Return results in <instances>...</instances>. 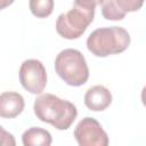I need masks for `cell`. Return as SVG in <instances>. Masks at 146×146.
Listing matches in <instances>:
<instances>
[{"mask_svg": "<svg viewBox=\"0 0 146 146\" xmlns=\"http://www.w3.org/2000/svg\"><path fill=\"white\" fill-rule=\"evenodd\" d=\"M14 1L15 0H0V10L6 8V7H8V6H10Z\"/></svg>", "mask_w": 146, "mask_h": 146, "instance_id": "14", "label": "cell"}, {"mask_svg": "<svg viewBox=\"0 0 146 146\" xmlns=\"http://www.w3.org/2000/svg\"><path fill=\"white\" fill-rule=\"evenodd\" d=\"M74 138L80 146H107L108 137L100 123L90 116L82 119L74 129Z\"/></svg>", "mask_w": 146, "mask_h": 146, "instance_id": "6", "label": "cell"}, {"mask_svg": "<svg viewBox=\"0 0 146 146\" xmlns=\"http://www.w3.org/2000/svg\"><path fill=\"white\" fill-rule=\"evenodd\" d=\"M112 103V94L111 91L102 86L97 84L89 88L84 95V105L95 112L106 110Z\"/></svg>", "mask_w": 146, "mask_h": 146, "instance_id": "8", "label": "cell"}, {"mask_svg": "<svg viewBox=\"0 0 146 146\" xmlns=\"http://www.w3.org/2000/svg\"><path fill=\"white\" fill-rule=\"evenodd\" d=\"M33 110L40 121L50 123L58 130L68 129L78 115L76 107L73 103L52 94L40 95L34 100Z\"/></svg>", "mask_w": 146, "mask_h": 146, "instance_id": "1", "label": "cell"}, {"mask_svg": "<svg viewBox=\"0 0 146 146\" xmlns=\"http://www.w3.org/2000/svg\"><path fill=\"white\" fill-rule=\"evenodd\" d=\"M95 14L73 6L71 10L60 14L56 21V31L64 39L80 38L94 21Z\"/></svg>", "mask_w": 146, "mask_h": 146, "instance_id": "4", "label": "cell"}, {"mask_svg": "<svg viewBox=\"0 0 146 146\" xmlns=\"http://www.w3.org/2000/svg\"><path fill=\"white\" fill-rule=\"evenodd\" d=\"M102 0H74L73 6L79 7L86 11L95 14V8L97 5H100Z\"/></svg>", "mask_w": 146, "mask_h": 146, "instance_id": "12", "label": "cell"}, {"mask_svg": "<svg viewBox=\"0 0 146 146\" xmlns=\"http://www.w3.org/2000/svg\"><path fill=\"white\" fill-rule=\"evenodd\" d=\"M24 106V98L18 92L5 91L0 95V117L14 119L23 112Z\"/></svg>", "mask_w": 146, "mask_h": 146, "instance_id": "9", "label": "cell"}, {"mask_svg": "<svg viewBox=\"0 0 146 146\" xmlns=\"http://www.w3.org/2000/svg\"><path fill=\"white\" fill-rule=\"evenodd\" d=\"M130 44L128 31L121 26L100 27L92 31L87 39L88 50L97 57H106L124 51Z\"/></svg>", "mask_w": 146, "mask_h": 146, "instance_id": "2", "label": "cell"}, {"mask_svg": "<svg viewBox=\"0 0 146 146\" xmlns=\"http://www.w3.org/2000/svg\"><path fill=\"white\" fill-rule=\"evenodd\" d=\"M19 81L25 90L31 94H41L47 84V72L38 59H26L19 67Z\"/></svg>", "mask_w": 146, "mask_h": 146, "instance_id": "5", "label": "cell"}, {"mask_svg": "<svg viewBox=\"0 0 146 146\" xmlns=\"http://www.w3.org/2000/svg\"><path fill=\"white\" fill-rule=\"evenodd\" d=\"M144 0H102V14L107 21H121L128 13L141 8Z\"/></svg>", "mask_w": 146, "mask_h": 146, "instance_id": "7", "label": "cell"}, {"mask_svg": "<svg viewBox=\"0 0 146 146\" xmlns=\"http://www.w3.org/2000/svg\"><path fill=\"white\" fill-rule=\"evenodd\" d=\"M55 70L64 82L73 87L84 84L89 78L86 58L78 49L62 50L55 58Z\"/></svg>", "mask_w": 146, "mask_h": 146, "instance_id": "3", "label": "cell"}, {"mask_svg": "<svg viewBox=\"0 0 146 146\" xmlns=\"http://www.w3.org/2000/svg\"><path fill=\"white\" fill-rule=\"evenodd\" d=\"M29 7L35 17L46 18L54 10V0H30Z\"/></svg>", "mask_w": 146, "mask_h": 146, "instance_id": "11", "label": "cell"}, {"mask_svg": "<svg viewBox=\"0 0 146 146\" xmlns=\"http://www.w3.org/2000/svg\"><path fill=\"white\" fill-rule=\"evenodd\" d=\"M16 141L11 133L6 131L0 125V146H15Z\"/></svg>", "mask_w": 146, "mask_h": 146, "instance_id": "13", "label": "cell"}, {"mask_svg": "<svg viewBox=\"0 0 146 146\" xmlns=\"http://www.w3.org/2000/svg\"><path fill=\"white\" fill-rule=\"evenodd\" d=\"M22 141L24 146H49L52 139L50 132L46 129L32 127L23 132Z\"/></svg>", "mask_w": 146, "mask_h": 146, "instance_id": "10", "label": "cell"}]
</instances>
